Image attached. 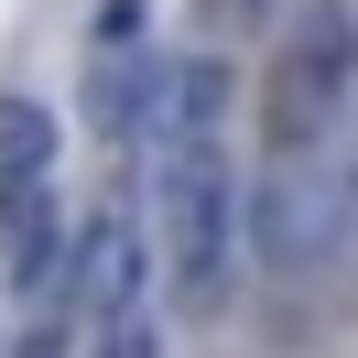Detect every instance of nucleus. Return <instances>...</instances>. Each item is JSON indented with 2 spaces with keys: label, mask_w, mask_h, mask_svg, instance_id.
<instances>
[{
  "label": "nucleus",
  "mask_w": 358,
  "mask_h": 358,
  "mask_svg": "<svg viewBox=\"0 0 358 358\" xmlns=\"http://www.w3.org/2000/svg\"><path fill=\"white\" fill-rule=\"evenodd\" d=\"M152 163V250H163V293L185 315L228 304V250H239V196H228V141H163Z\"/></svg>",
  "instance_id": "f257e3e1"
},
{
  "label": "nucleus",
  "mask_w": 358,
  "mask_h": 358,
  "mask_svg": "<svg viewBox=\"0 0 358 358\" xmlns=\"http://www.w3.org/2000/svg\"><path fill=\"white\" fill-rule=\"evenodd\" d=\"M348 76H358V22H348V0H315L304 33H293L282 66H271V98H261L271 163H315V152H326L336 109H348Z\"/></svg>",
  "instance_id": "f03ea898"
},
{
  "label": "nucleus",
  "mask_w": 358,
  "mask_h": 358,
  "mask_svg": "<svg viewBox=\"0 0 358 358\" xmlns=\"http://www.w3.org/2000/svg\"><path fill=\"white\" fill-rule=\"evenodd\" d=\"M250 250H261L271 271H315L348 250V228H336V174L326 163H271L261 185H250Z\"/></svg>",
  "instance_id": "7ed1b4c3"
},
{
  "label": "nucleus",
  "mask_w": 358,
  "mask_h": 358,
  "mask_svg": "<svg viewBox=\"0 0 358 358\" xmlns=\"http://www.w3.org/2000/svg\"><path fill=\"white\" fill-rule=\"evenodd\" d=\"M141 271H152L141 217H131V206H98V217L66 239V304L109 326V315H131V304H141Z\"/></svg>",
  "instance_id": "20e7f679"
},
{
  "label": "nucleus",
  "mask_w": 358,
  "mask_h": 358,
  "mask_svg": "<svg viewBox=\"0 0 358 358\" xmlns=\"http://www.w3.org/2000/svg\"><path fill=\"white\" fill-rule=\"evenodd\" d=\"M0 261H11V293L33 304H66V217H55V185H0Z\"/></svg>",
  "instance_id": "39448f33"
},
{
  "label": "nucleus",
  "mask_w": 358,
  "mask_h": 358,
  "mask_svg": "<svg viewBox=\"0 0 358 358\" xmlns=\"http://www.w3.org/2000/svg\"><path fill=\"white\" fill-rule=\"evenodd\" d=\"M55 109L22 87H0V185H55Z\"/></svg>",
  "instance_id": "423d86ee"
},
{
  "label": "nucleus",
  "mask_w": 358,
  "mask_h": 358,
  "mask_svg": "<svg viewBox=\"0 0 358 358\" xmlns=\"http://www.w3.org/2000/svg\"><path fill=\"white\" fill-rule=\"evenodd\" d=\"M141 98H152V55H131V44H109L87 66V120L109 141H141Z\"/></svg>",
  "instance_id": "0eeeda50"
},
{
  "label": "nucleus",
  "mask_w": 358,
  "mask_h": 358,
  "mask_svg": "<svg viewBox=\"0 0 358 358\" xmlns=\"http://www.w3.org/2000/svg\"><path fill=\"white\" fill-rule=\"evenodd\" d=\"M98 358H163V336H152V315H109V326H98Z\"/></svg>",
  "instance_id": "6e6552de"
},
{
  "label": "nucleus",
  "mask_w": 358,
  "mask_h": 358,
  "mask_svg": "<svg viewBox=\"0 0 358 358\" xmlns=\"http://www.w3.org/2000/svg\"><path fill=\"white\" fill-rule=\"evenodd\" d=\"M0 358H66V326H22V336H11Z\"/></svg>",
  "instance_id": "1a4fd4ad"
}]
</instances>
